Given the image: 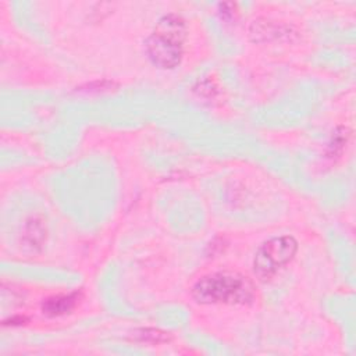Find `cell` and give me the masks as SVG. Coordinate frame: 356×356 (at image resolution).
<instances>
[{
  "label": "cell",
  "mask_w": 356,
  "mask_h": 356,
  "mask_svg": "<svg viewBox=\"0 0 356 356\" xmlns=\"http://www.w3.org/2000/svg\"><path fill=\"white\" fill-rule=\"evenodd\" d=\"M193 298L199 303L243 305L253 299V284L238 273H216L200 278L193 289Z\"/></svg>",
  "instance_id": "cell-1"
},
{
  "label": "cell",
  "mask_w": 356,
  "mask_h": 356,
  "mask_svg": "<svg viewBox=\"0 0 356 356\" xmlns=\"http://www.w3.org/2000/svg\"><path fill=\"white\" fill-rule=\"evenodd\" d=\"M185 39L184 19L175 14L163 17L146 40V51L152 63L160 68H174L182 58Z\"/></svg>",
  "instance_id": "cell-2"
},
{
  "label": "cell",
  "mask_w": 356,
  "mask_h": 356,
  "mask_svg": "<svg viewBox=\"0 0 356 356\" xmlns=\"http://www.w3.org/2000/svg\"><path fill=\"white\" fill-rule=\"evenodd\" d=\"M143 334H140V339L142 341H152V342H164L168 339V335H165V332H160L157 330H142Z\"/></svg>",
  "instance_id": "cell-6"
},
{
  "label": "cell",
  "mask_w": 356,
  "mask_h": 356,
  "mask_svg": "<svg viewBox=\"0 0 356 356\" xmlns=\"http://www.w3.org/2000/svg\"><path fill=\"white\" fill-rule=\"evenodd\" d=\"M296 249V241L288 235L264 242L254 256L253 268L256 275L263 281L270 280L282 266L292 260Z\"/></svg>",
  "instance_id": "cell-3"
},
{
  "label": "cell",
  "mask_w": 356,
  "mask_h": 356,
  "mask_svg": "<svg viewBox=\"0 0 356 356\" xmlns=\"http://www.w3.org/2000/svg\"><path fill=\"white\" fill-rule=\"evenodd\" d=\"M24 236L28 239V245L32 248L40 246L46 234H44V227L42 224V221H38L36 218H33L31 222H28Z\"/></svg>",
  "instance_id": "cell-5"
},
{
  "label": "cell",
  "mask_w": 356,
  "mask_h": 356,
  "mask_svg": "<svg viewBox=\"0 0 356 356\" xmlns=\"http://www.w3.org/2000/svg\"><path fill=\"white\" fill-rule=\"evenodd\" d=\"M79 296L78 293L71 295H57L46 299L42 305V310L49 317H57L63 316L65 313H70L78 303Z\"/></svg>",
  "instance_id": "cell-4"
}]
</instances>
